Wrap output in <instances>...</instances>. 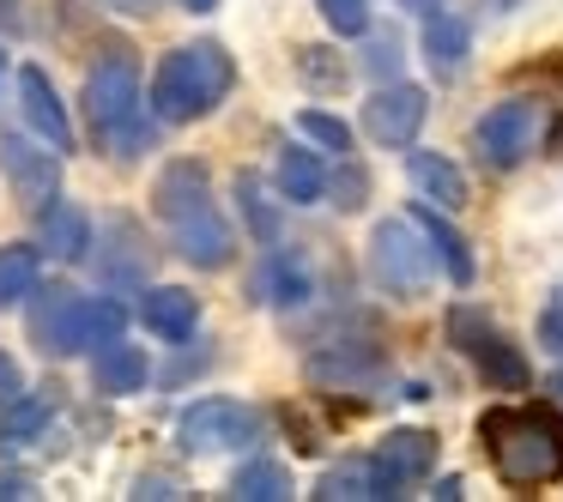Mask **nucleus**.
<instances>
[{
	"label": "nucleus",
	"instance_id": "f257e3e1",
	"mask_svg": "<svg viewBox=\"0 0 563 502\" xmlns=\"http://www.w3.org/2000/svg\"><path fill=\"white\" fill-rule=\"evenodd\" d=\"M478 442L509 490H545L563 478V417L551 405H497L478 417Z\"/></svg>",
	"mask_w": 563,
	"mask_h": 502
},
{
	"label": "nucleus",
	"instance_id": "f03ea898",
	"mask_svg": "<svg viewBox=\"0 0 563 502\" xmlns=\"http://www.w3.org/2000/svg\"><path fill=\"white\" fill-rule=\"evenodd\" d=\"M152 207H158L164 231H170L176 255H183L188 267H200V272H219V267H231V255H236V236H231V224L219 219V207H212L207 164H195V158H176V164H164L158 188H152Z\"/></svg>",
	"mask_w": 563,
	"mask_h": 502
},
{
	"label": "nucleus",
	"instance_id": "7ed1b4c3",
	"mask_svg": "<svg viewBox=\"0 0 563 502\" xmlns=\"http://www.w3.org/2000/svg\"><path fill=\"white\" fill-rule=\"evenodd\" d=\"M236 86V62L224 55V43H188V49H170L152 74V115L170 127L195 122V115H212Z\"/></svg>",
	"mask_w": 563,
	"mask_h": 502
},
{
	"label": "nucleus",
	"instance_id": "20e7f679",
	"mask_svg": "<svg viewBox=\"0 0 563 502\" xmlns=\"http://www.w3.org/2000/svg\"><path fill=\"white\" fill-rule=\"evenodd\" d=\"M86 115H91V134H103L115 146V158H140L152 146L146 110H140V67L128 55L103 62L86 79Z\"/></svg>",
	"mask_w": 563,
	"mask_h": 502
},
{
	"label": "nucleus",
	"instance_id": "39448f33",
	"mask_svg": "<svg viewBox=\"0 0 563 502\" xmlns=\"http://www.w3.org/2000/svg\"><path fill=\"white\" fill-rule=\"evenodd\" d=\"M430 272H437V255H430L424 231L412 224V212L406 219H382L369 231V279H376V291L412 303V297L430 291Z\"/></svg>",
	"mask_w": 563,
	"mask_h": 502
},
{
	"label": "nucleus",
	"instance_id": "423d86ee",
	"mask_svg": "<svg viewBox=\"0 0 563 502\" xmlns=\"http://www.w3.org/2000/svg\"><path fill=\"white\" fill-rule=\"evenodd\" d=\"M449 345H461V352L478 364V376H485L497 393H527V381H533L521 345L503 339V333L490 327V315H485V309H473V303H454L449 309Z\"/></svg>",
	"mask_w": 563,
	"mask_h": 502
},
{
	"label": "nucleus",
	"instance_id": "0eeeda50",
	"mask_svg": "<svg viewBox=\"0 0 563 502\" xmlns=\"http://www.w3.org/2000/svg\"><path fill=\"white\" fill-rule=\"evenodd\" d=\"M176 436H183L188 454H224L261 436V412L243 400H195L176 417Z\"/></svg>",
	"mask_w": 563,
	"mask_h": 502
},
{
	"label": "nucleus",
	"instance_id": "6e6552de",
	"mask_svg": "<svg viewBox=\"0 0 563 502\" xmlns=\"http://www.w3.org/2000/svg\"><path fill=\"white\" fill-rule=\"evenodd\" d=\"M0 176H7V188H13V200L25 212H43L55 200V188H62V152L49 146V140H25V134H0Z\"/></svg>",
	"mask_w": 563,
	"mask_h": 502
},
{
	"label": "nucleus",
	"instance_id": "1a4fd4ad",
	"mask_svg": "<svg viewBox=\"0 0 563 502\" xmlns=\"http://www.w3.org/2000/svg\"><path fill=\"white\" fill-rule=\"evenodd\" d=\"M86 321H91V297L67 291V285H49V291H37L25 327H31V345L43 357H74V352H91Z\"/></svg>",
	"mask_w": 563,
	"mask_h": 502
},
{
	"label": "nucleus",
	"instance_id": "9d476101",
	"mask_svg": "<svg viewBox=\"0 0 563 502\" xmlns=\"http://www.w3.org/2000/svg\"><path fill=\"white\" fill-rule=\"evenodd\" d=\"M473 146H478V158H485L490 170H515V164L539 146V103L533 98H509V103H497V110H485L478 127H473Z\"/></svg>",
	"mask_w": 563,
	"mask_h": 502
},
{
	"label": "nucleus",
	"instance_id": "9b49d317",
	"mask_svg": "<svg viewBox=\"0 0 563 502\" xmlns=\"http://www.w3.org/2000/svg\"><path fill=\"white\" fill-rule=\"evenodd\" d=\"M430 115V98L418 86H376V98L364 103V134L376 140V146H412L418 127H424Z\"/></svg>",
	"mask_w": 563,
	"mask_h": 502
},
{
	"label": "nucleus",
	"instance_id": "f8f14e48",
	"mask_svg": "<svg viewBox=\"0 0 563 502\" xmlns=\"http://www.w3.org/2000/svg\"><path fill=\"white\" fill-rule=\"evenodd\" d=\"M382 376H388L382 352L376 345H357V339H340V345L309 357V381L328 388V393H364V388H376Z\"/></svg>",
	"mask_w": 563,
	"mask_h": 502
},
{
	"label": "nucleus",
	"instance_id": "ddd939ff",
	"mask_svg": "<svg viewBox=\"0 0 563 502\" xmlns=\"http://www.w3.org/2000/svg\"><path fill=\"white\" fill-rule=\"evenodd\" d=\"M146 267H152V243L134 219H110L98 224V279L128 291V285H146Z\"/></svg>",
	"mask_w": 563,
	"mask_h": 502
},
{
	"label": "nucleus",
	"instance_id": "4468645a",
	"mask_svg": "<svg viewBox=\"0 0 563 502\" xmlns=\"http://www.w3.org/2000/svg\"><path fill=\"white\" fill-rule=\"evenodd\" d=\"M369 460H376V472H382V497H400L406 484H418V478L437 466V436H430V430H388V442H382Z\"/></svg>",
	"mask_w": 563,
	"mask_h": 502
},
{
	"label": "nucleus",
	"instance_id": "2eb2a0df",
	"mask_svg": "<svg viewBox=\"0 0 563 502\" xmlns=\"http://www.w3.org/2000/svg\"><path fill=\"white\" fill-rule=\"evenodd\" d=\"M19 110H25L37 140H49L55 152H74V122H67V110H62V98H55L43 67H19Z\"/></svg>",
	"mask_w": 563,
	"mask_h": 502
},
{
	"label": "nucleus",
	"instance_id": "dca6fc26",
	"mask_svg": "<svg viewBox=\"0 0 563 502\" xmlns=\"http://www.w3.org/2000/svg\"><path fill=\"white\" fill-rule=\"evenodd\" d=\"M140 321H146V333L183 345V339H195V327H200V303L183 285H152V291L140 297Z\"/></svg>",
	"mask_w": 563,
	"mask_h": 502
},
{
	"label": "nucleus",
	"instance_id": "f3484780",
	"mask_svg": "<svg viewBox=\"0 0 563 502\" xmlns=\"http://www.w3.org/2000/svg\"><path fill=\"white\" fill-rule=\"evenodd\" d=\"M412 224L424 231V243H430V255H437V267L449 272V285H461V291H466V285H473V272H478L466 236L454 231V224L442 219V207H430V200H424V207H412Z\"/></svg>",
	"mask_w": 563,
	"mask_h": 502
},
{
	"label": "nucleus",
	"instance_id": "a211bd4d",
	"mask_svg": "<svg viewBox=\"0 0 563 502\" xmlns=\"http://www.w3.org/2000/svg\"><path fill=\"white\" fill-rule=\"evenodd\" d=\"M255 297L273 309H297L309 297V260L297 248H267V260L255 272Z\"/></svg>",
	"mask_w": 563,
	"mask_h": 502
},
{
	"label": "nucleus",
	"instance_id": "6ab92c4d",
	"mask_svg": "<svg viewBox=\"0 0 563 502\" xmlns=\"http://www.w3.org/2000/svg\"><path fill=\"white\" fill-rule=\"evenodd\" d=\"M37 243L49 248L55 260H86V248H91L86 207H74V200H49V207L37 212Z\"/></svg>",
	"mask_w": 563,
	"mask_h": 502
},
{
	"label": "nucleus",
	"instance_id": "aec40b11",
	"mask_svg": "<svg viewBox=\"0 0 563 502\" xmlns=\"http://www.w3.org/2000/svg\"><path fill=\"white\" fill-rule=\"evenodd\" d=\"M146 376H152V364H146V352L140 345H122V339H110V345H98V357H91V388L98 393H140L146 388Z\"/></svg>",
	"mask_w": 563,
	"mask_h": 502
},
{
	"label": "nucleus",
	"instance_id": "412c9836",
	"mask_svg": "<svg viewBox=\"0 0 563 502\" xmlns=\"http://www.w3.org/2000/svg\"><path fill=\"white\" fill-rule=\"evenodd\" d=\"M406 176H412V188L430 207H442V212L466 207V176H461V164H449L442 152H412V158H406Z\"/></svg>",
	"mask_w": 563,
	"mask_h": 502
},
{
	"label": "nucleus",
	"instance_id": "4be33fe9",
	"mask_svg": "<svg viewBox=\"0 0 563 502\" xmlns=\"http://www.w3.org/2000/svg\"><path fill=\"white\" fill-rule=\"evenodd\" d=\"M466 49H473V31H466V19L454 13H437L424 19V62L437 79H454L466 67Z\"/></svg>",
	"mask_w": 563,
	"mask_h": 502
},
{
	"label": "nucleus",
	"instance_id": "5701e85b",
	"mask_svg": "<svg viewBox=\"0 0 563 502\" xmlns=\"http://www.w3.org/2000/svg\"><path fill=\"white\" fill-rule=\"evenodd\" d=\"M273 182H279V194L291 200V207H316L321 194H328V170H321L316 152H279V164H273Z\"/></svg>",
	"mask_w": 563,
	"mask_h": 502
},
{
	"label": "nucleus",
	"instance_id": "b1692460",
	"mask_svg": "<svg viewBox=\"0 0 563 502\" xmlns=\"http://www.w3.org/2000/svg\"><path fill=\"white\" fill-rule=\"evenodd\" d=\"M316 497H321V502H364V497H382L376 460H340V466H328V472H321V484H316Z\"/></svg>",
	"mask_w": 563,
	"mask_h": 502
},
{
	"label": "nucleus",
	"instance_id": "393cba45",
	"mask_svg": "<svg viewBox=\"0 0 563 502\" xmlns=\"http://www.w3.org/2000/svg\"><path fill=\"white\" fill-rule=\"evenodd\" d=\"M37 272H43V255L25 243H7L0 248V309L25 303V297H37Z\"/></svg>",
	"mask_w": 563,
	"mask_h": 502
},
{
	"label": "nucleus",
	"instance_id": "a878e982",
	"mask_svg": "<svg viewBox=\"0 0 563 502\" xmlns=\"http://www.w3.org/2000/svg\"><path fill=\"white\" fill-rule=\"evenodd\" d=\"M231 497L236 502H285L291 497V472L279 460H249V466H236Z\"/></svg>",
	"mask_w": 563,
	"mask_h": 502
},
{
	"label": "nucleus",
	"instance_id": "bb28decb",
	"mask_svg": "<svg viewBox=\"0 0 563 502\" xmlns=\"http://www.w3.org/2000/svg\"><path fill=\"white\" fill-rule=\"evenodd\" d=\"M236 200H243L249 236H255V243H279V212H273V200L261 194L255 176H236Z\"/></svg>",
	"mask_w": 563,
	"mask_h": 502
},
{
	"label": "nucleus",
	"instance_id": "cd10ccee",
	"mask_svg": "<svg viewBox=\"0 0 563 502\" xmlns=\"http://www.w3.org/2000/svg\"><path fill=\"white\" fill-rule=\"evenodd\" d=\"M49 412H55V393H31V400L19 393V400L7 405V424L0 430H7V442H31L43 424H49Z\"/></svg>",
	"mask_w": 563,
	"mask_h": 502
},
{
	"label": "nucleus",
	"instance_id": "c85d7f7f",
	"mask_svg": "<svg viewBox=\"0 0 563 502\" xmlns=\"http://www.w3.org/2000/svg\"><path fill=\"white\" fill-rule=\"evenodd\" d=\"M297 74H303L309 91H340V86H345V62H340L333 49H321V43L297 49Z\"/></svg>",
	"mask_w": 563,
	"mask_h": 502
},
{
	"label": "nucleus",
	"instance_id": "c756f323",
	"mask_svg": "<svg viewBox=\"0 0 563 502\" xmlns=\"http://www.w3.org/2000/svg\"><path fill=\"white\" fill-rule=\"evenodd\" d=\"M297 127H303L321 152H352V127H345L340 115H328V110H303V115H297Z\"/></svg>",
	"mask_w": 563,
	"mask_h": 502
},
{
	"label": "nucleus",
	"instance_id": "7c9ffc66",
	"mask_svg": "<svg viewBox=\"0 0 563 502\" xmlns=\"http://www.w3.org/2000/svg\"><path fill=\"white\" fill-rule=\"evenodd\" d=\"M321 19H328V31H340V37H364L369 31V0H316Z\"/></svg>",
	"mask_w": 563,
	"mask_h": 502
},
{
	"label": "nucleus",
	"instance_id": "2f4dec72",
	"mask_svg": "<svg viewBox=\"0 0 563 502\" xmlns=\"http://www.w3.org/2000/svg\"><path fill=\"white\" fill-rule=\"evenodd\" d=\"M539 345H545L551 357H563V285L545 297V309H539Z\"/></svg>",
	"mask_w": 563,
	"mask_h": 502
},
{
	"label": "nucleus",
	"instance_id": "473e14b6",
	"mask_svg": "<svg viewBox=\"0 0 563 502\" xmlns=\"http://www.w3.org/2000/svg\"><path fill=\"white\" fill-rule=\"evenodd\" d=\"M364 194H369V176L357 170V164H345V170L333 176V207H340V212H357V207H364Z\"/></svg>",
	"mask_w": 563,
	"mask_h": 502
},
{
	"label": "nucleus",
	"instance_id": "72a5a7b5",
	"mask_svg": "<svg viewBox=\"0 0 563 502\" xmlns=\"http://www.w3.org/2000/svg\"><path fill=\"white\" fill-rule=\"evenodd\" d=\"M122 339V309L115 303H91V321H86V345L98 352V345Z\"/></svg>",
	"mask_w": 563,
	"mask_h": 502
},
{
	"label": "nucleus",
	"instance_id": "f704fd0d",
	"mask_svg": "<svg viewBox=\"0 0 563 502\" xmlns=\"http://www.w3.org/2000/svg\"><path fill=\"white\" fill-rule=\"evenodd\" d=\"M364 67H369L376 79H394V74H400V43H394V37H376V43H369V55H364Z\"/></svg>",
	"mask_w": 563,
	"mask_h": 502
},
{
	"label": "nucleus",
	"instance_id": "c9c22d12",
	"mask_svg": "<svg viewBox=\"0 0 563 502\" xmlns=\"http://www.w3.org/2000/svg\"><path fill=\"white\" fill-rule=\"evenodd\" d=\"M25 393V369H19L13 352H0V405H13Z\"/></svg>",
	"mask_w": 563,
	"mask_h": 502
},
{
	"label": "nucleus",
	"instance_id": "e433bc0d",
	"mask_svg": "<svg viewBox=\"0 0 563 502\" xmlns=\"http://www.w3.org/2000/svg\"><path fill=\"white\" fill-rule=\"evenodd\" d=\"M0 497H31V478L7 472V478H0Z\"/></svg>",
	"mask_w": 563,
	"mask_h": 502
},
{
	"label": "nucleus",
	"instance_id": "4c0bfd02",
	"mask_svg": "<svg viewBox=\"0 0 563 502\" xmlns=\"http://www.w3.org/2000/svg\"><path fill=\"white\" fill-rule=\"evenodd\" d=\"M461 490H466V484H461V478H442V484H437V490H430V497H442V502H454V497H461Z\"/></svg>",
	"mask_w": 563,
	"mask_h": 502
},
{
	"label": "nucleus",
	"instance_id": "58836bf2",
	"mask_svg": "<svg viewBox=\"0 0 563 502\" xmlns=\"http://www.w3.org/2000/svg\"><path fill=\"white\" fill-rule=\"evenodd\" d=\"M110 7H122V13H146V7H158V0H110Z\"/></svg>",
	"mask_w": 563,
	"mask_h": 502
},
{
	"label": "nucleus",
	"instance_id": "ea45409f",
	"mask_svg": "<svg viewBox=\"0 0 563 502\" xmlns=\"http://www.w3.org/2000/svg\"><path fill=\"white\" fill-rule=\"evenodd\" d=\"M545 152H551V158H558V152H563V122H558V127H551V134H545Z\"/></svg>",
	"mask_w": 563,
	"mask_h": 502
},
{
	"label": "nucleus",
	"instance_id": "a19ab883",
	"mask_svg": "<svg viewBox=\"0 0 563 502\" xmlns=\"http://www.w3.org/2000/svg\"><path fill=\"white\" fill-rule=\"evenodd\" d=\"M176 7H188V13H212L219 0H176Z\"/></svg>",
	"mask_w": 563,
	"mask_h": 502
},
{
	"label": "nucleus",
	"instance_id": "79ce46f5",
	"mask_svg": "<svg viewBox=\"0 0 563 502\" xmlns=\"http://www.w3.org/2000/svg\"><path fill=\"white\" fill-rule=\"evenodd\" d=\"M412 7H437V0H412Z\"/></svg>",
	"mask_w": 563,
	"mask_h": 502
},
{
	"label": "nucleus",
	"instance_id": "37998d69",
	"mask_svg": "<svg viewBox=\"0 0 563 502\" xmlns=\"http://www.w3.org/2000/svg\"><path fill=\"white\" fill-rule=\"evenodd\" d=\"M0 67H7V55H0Z\"/></svg>",
	"mask_w": 563,
	"mask_h": 502
}]
</instances>
